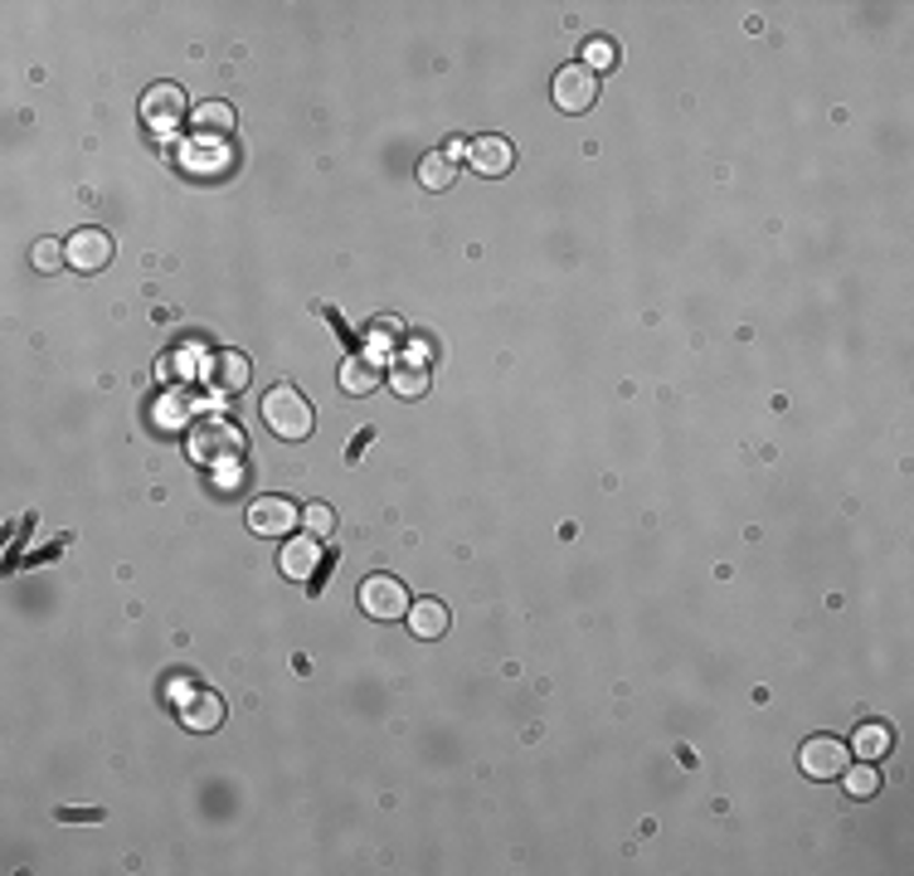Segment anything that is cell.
<instances>
[{"label": "cell", "mask_w": 914, "mask_h": 876, "mask_svg": "<svg viewBox=\"0 0 914 876\" xmlns=\"http://www.w3.org/2000/svg\"><path fill=\"white\" fill-rule=\"evenodd\" d=\"M258 414H263L268 434L282 438V443H302V438L312 434V424H317V414H312V400L302 395L297 385H273L258 404Z\"/></svg>", "instance_id": "obj_1"}, {"label": "cell", "mask_w": 914, "mask_h": 876, "mask_svg": "<svg viewBox=\"0 0 914 876\" xmlns=\"http://www.w3.org/2000/svg\"><path fill=\"white\" fill-rule=\"evenodd\" d=\"M302 526V507L292 497H278V492H268V497L248 502V531L263 536V541H278V536H292Z\"/></svg>", "instance_id": "obj_2"}, {"label": "cell", "mask_w": 914, "mask_h": 876, "mask_svg": "<svg viewBox=\"0 0 914 876\" xmlns=\"http://www.w3.org/2000/svg\"><path fill=\"white\" fill-rule=\"evenodd\" d=\"M846 765H851V750H846V740L837 735H808L803 750H798V770L808 774V779H842Z\"/></svg>", "instance_id": "obj_3"}, {"label": "cell", "mask_w": 914, "mask_h": 876, "mask_svg": "<svg viewBox=\"0 0 914 876\" xmlns=\"http://www.w3.org/2000/svg\"><path fill=\"white\" fill-rule=\"evenodd\" d=\"M409 589H404L394 575H370L365 584H360V609L370 614V619H380V624H394V619H404L409 614Z\"/></svg>", "instance_id": "obj_4"}, {"label": "cell", "mask_w": 914, "mask_h": 876, "mask_svg": "<svg viewBox=\"0 0 914 876\" xmlns=\"http://www.w3.org/2000/svg\"><path fill=\"white\" fill-rule=\"evenodd\" d=\"M142 122H146L151 132H161V137L180 132V127H185V93H180L176 83L146 88V98H142Z\"/></svg>", "instance_id": "obj_5"}, {"label": "cell", "mask_w": 914, "mask_h": 876, "mask_svg": "<svg viewBox=\"0 0 914 876\" xmlns=\"http://www.w3.org/2000/svg\"><path fill=\"white\" fill-rule=\"evenodd\" d=\"M550 98H555V108L560 112H589L598 103V78L584 69V64H564V69L555 74V83H550Z\"/></svg>", "instance_id": "obj_6"}, {"label": "cell", "mask_w": 914, "mask_h": 876, "mask_svg": "<svg viewBox=\"0 0 914 876\" xmlns=\"http://www.w3.org/2000/svg\"><path fill=\"white\" fill-rule=\"evenodd\" d=\"M64 254H69L74 273H103L112 263V254H117V244H112L108 229H78L64 239Z\"/></svg>", "instance_id": "obj_7"}, {"label": "cell", "mask_w": 914, "mask_h": 876, "mask_svg": "<svg viewBox=\"0 0 914 876\" xmlns=\"http://www.w3.org/2000/svg\"><path fill=\"white\" fill-rule=\"evenodd\" d=\"M317 565H321V546H317V536H307V531L292 536V541L278 550V570L287 580H312Z\"/></svg>", "instance_id": "obj_8"}, {"label": "cell", "mask_w": 914, "mask_h": 876, "mask_svg": "<svg viewBox=\"0 0 914 876\" xmlns=\"http://www.w3.org/2000/svg\"><path fill=\"white\" fill-rule=\"evenodd\" d=\"M248 380H253V366L244 351H219L210 361V390H219V395H239L248 390Z\"/></svg>", "instance_id": "obj_9"}, {"label": "cell", "mask_w": 914, "mask_h": 876, "mask_svg": "<svg viewBox=\"0 0 914 876\" xmlns=\"http://www.w3.org/2000/svg\"><path fill=\"white\" fill-rule=\"evenodd\" d=\"M467 166L477 176H506L516 166V151H511V142H506V137H477L467 146Z\"/></svg>", "instance_id": "obj_10"}, {"label": "cell", "mask_w": 914, "mask_h": 876, "mask_svg": "<svg viewBox=\"0 0 914 876\" xmlns=\"http://www.w3.org/2000/svg\"><path fill=\"white\" fill-rule=\"evenodd\" d=\"M180 726L195 730V735H210V730L224 726V701L214 692H195L185 706H180Z\"/></svg>", "instance_id": "obj_11"}, {"label": "cell", "mask_w": 914, "mask_h": 876, "mask_svg": "<svg viewBox=\"0 0 914 876\" xmlns=\"http://www.w3.org/2000/svg\"><path fill=\"white\" fill-rule=\"evenodd\" d=\"M409 633L414 638H424V643H433V638H443L448 633V604L443 599H419V604H409Z\"/></svg>", "instance_id": "obj_12"}, {"label": "cell", "mask_w": 914, "mask_h": 876, "mask_svg": "<svg viewBox=\"0 0 914 876\" xmlns=\"http://www.w3.org/2000/svg\"><path fill=\"white\" fill-rule=\"evenodd\" d=\"M341 390L346 395H375L380 390V361L375 356H346L341 361Z\"/></svg>", "instance_id": "obj_13"}, {"label": "cell", "mask_w": 914, "mask_h": 876, "mask_svg": "<svg viewBox=\"0 0 914 876\" xmlns=\"http://www.w3.org/2000/svg\"><path fill=\"white\" fill-rule=\"evenodd\" d=\"M890 745H895V730H890L885 721H861L846 750L861 755V760H880V755H890Z\"/></svg>", "instance_id": "obj_14"}, {"label": "cell", "mask_w": 914, "mask_h": 876, "mask_svg": "<svg viewBox=\"0 0 914 876\" xmlns=\"http://www.w3.org/2000/svg\"><path fill=\"white\" fill-rule=\"evenodd\" d=\"M190 127L200 132V137H229L234 132V108L219 103V98H210V103H200L190 112Z\"/></svg>", "instance_id": "obj_15"}, {"label": "cell", "mask_w": 914, "mask_h": 876, "mask_svg": "<svg viewBox=\"0 0 914 876\" xmlns=\"http://www.w3.org/2000/svg\"><path fill=\"white\" fill-rule=\"evenodd\" d=\"M390 390L399 400H419V395H428V366L424 361H399L390 370Z\"/></svg>", "instance_id": "obj_16"}, {"label": "cell", "mask_w": 914, "mask_h": 876, "mask_svg": "<svg viewBox=\"0 0 914 876\" xmlns=\"http://www.w3.org/2000/svg\"><path fill=\"white\" fill-rule=\"evenodd\" d=\"M458 181V161H448V151H428L419 161V186L424 190H448Z\"/></svg>", "instance_id": "obj_17"}, {"label": "cell", "mask_w": 914, "mask_h": 876, "mask_svg": "<svg viewBox=\"0 0 914 876\" xmlns=\"http://www.w3.org/2000/svg\"><path fill=\"white\" fill-rule=\"evenodd\" d=\"M846 794L851 799H871V794L880 789V770H876V760H861V765H846Z\"/></svg>", "instance_id": "obj_18"}, {"label": "cell", "mask_w": 914, "mask_h": 876, "mask_svg": "<svg viewBox=\"0 0 914 876\" xmlns=\"http://www.w3.org/2000/svg\"><path fill=\"white\" fill-rule=\"evenodd\" d=\"M30 263H35V273H59V268L69 263V254H64V239H40L35 249H30Z\"/></svg>", "instance_id": "obj_19"}, {"label": "cell", "mask_w": 914, "mask_h": 876, "mask_svg": "<svg viewBox=\"0 0 914 876\" xmlns=\"http://www.w3.org/2000/svg\"><path fill=\"white\" fill-rule=\"evenodd\" d=\"M302 531L317 536V541H326V536L336 531V512L326 507V502H307V507H302Z\"/></svg>", "instance_id": "obj_20"}, {"label": "cell", "mask_w": 914, "mask_h": 876, "mask_svg": "<svg viewBox=\"0 0 914 876\" xmlns=\"http://www.w3.org/2000/svg\"><path fill=\"white\" fill-rule=\"evenodd\" d=\"M613 64H618V44L613 40H589V44H584V69H589V74L594 69H613Z\"/></svg>", "instance_id": "obj_21"}]
</instances>
